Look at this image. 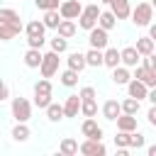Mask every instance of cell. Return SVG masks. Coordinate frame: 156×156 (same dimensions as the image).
Listing matches in <instances>:
<instances>
[{
    "label": "cell",
    "instance_id": "cell-9",
    "mask_svg": "<svg viewBox=\"0 0 156 156\" xmlns=\"http://www.w3.org/2000/svg\"><path fill=\"white\" fill-rule=\"evenodd\" d=\"M127 95H132V98H136V100H146V98H149V85H146L144 80H139V78H132V80L127 83Z\"/></svg>",
    "mask_w": 156,
    "mask_h": 156
},
{
    "label": "cell",
    "instance_id": "cell-31",
    "mask_svg": "<svg viewBox=\"0 0 156 156\" xmlns=\"http://www.w3.org/2000/svg\"><path fill=\"white\" fill-rule=\"evenodd\" d=\"M0 22H12V24H22L20 22V12L12 7H0Z\"/></svg>",
    "mask_w": 156,
    "mask_h": 156
},
{
    "label": "cell",
    "instance_id": "cell-41",
    "mask_svg": "<svg viewBox=\"0 0 156 156\" xmlns=\"http://www.w3.org/2000/svg\"><path fill=\"white\" fill-rule=\"evenodd\" d=\"M44 44H46L44 37H27V46H32V49H41Z\"/></svg>",
    "mask_w": 156,
    "mask_h": 156
},
{
    "label": "cell",
    "instance_id": "cell-4",
    "mask_svg": "<svg viewBox=\"0 0 156 156\" xmlns=\"http://www.w3.org/2000/svg\"><path fill=\"white\" fill-rule=\"evenodd\" d=\"M88 44H90L93 49H102V51H105V49L110 46V32L102 29L100 24L93 27V29L88 32Z\"/></svg>",
    "mask_w": 156,
    "mask_h": 156
},
{
    "label": "cell",
    "instance_id": "cell-47",
    "mask_svg": "<svg viewBox=\"0 0 156 156\" xmlns=\"http://www.w3.org/2000/svg\"><path fill=\"white\" fill-rule=\"evenodd\" d=\"M146 154H149V156H156V144H151V146L146 149Z\"/></svg>",
    "mask_w": 156,
    "mask_h": 156
},
{
    "label": "cell",
    "instance_id": "cell-5",
    "mask_svg": "<svg viewBox=\"0 0 156 156\" xmlns=\"http://www.w3.org/2000/svg\"><path fill=\"white\" fill-rule=\"evenodd\" d=\"M58 51H46L44 54V61H41V66H39V71H41V76L44 78H51V76H56L58 73Z\"/></svg>",
    "mask_w": 156,
    "mask_h": 156
},
{
    "label": "cell",
    "instance_id": "cell-43",
    "mask_svg": "<svg viewBox=\"0 0 156 156\" xmlns=\"http://www.w3.org/2000/svg\"><path fill=\"white\" fill-rule=\"evenodd\" d=\"M146 117H149V124H151V127H156V105H151V107H149Z\"/></svg>",
    "mask_w": 156,
    "mask_h": 156
},
{
    "label": "cell",
    "instance_id": "cell-32",
    "mask_svg": "<svg viewBox=\"0 0 156 156\" xmlns=\"http://www.w3.org/2000/svg\"><path fill=\"white\" fill-rule=\"evenodd\" d=\"M61 85H66V88H73V85H78V71H73V68H66L61 76Z\"/></svg>",
    "mask_w": 156,
    "mask_h": 156
},
{
    "label": "cell",
    "instance_id": "cell-27",
    "mask_svg": "<svg viewBox=\"0 0 156 156\" xmlns=\"http://www.w3.org/2000/svg\"><path fill=\"white\" fill-rule=\"evenodd\" d=\"M134 46L139 49V54H141V56H149V54H154V51H156V41H154L151 37H139Z\"/></svg>",
    "mask_w": 156,
    "mask_h": 156
},
{
    "label": "cell",
    "instance_id": "cell-15",
    "mask_svg": "<svg viewBox=\"0 0 156 156\" xmlns=\"http://www.w3.org/2000/svg\"><path fill=\"white\" fill-rule=\"evenodd\" d=\"M132 78H134V76H132L129 66L119 63L117 68H112V83H115V85H127V83H129Z\"/></svg>",
    "mask_w": 156,
    "mask_h": 156
},
{
    "label": "cell",
    "instance_id": "cell-12",
    "mask_svg": "<svg viewBox=\"0 0 156 156\" xmlns=\"http://www.w3.org/2000/svg\"><path fill=\"white\" fill-rule=\"evenodd\" d=\"M24 27L22 24H12V22H0V41H12Z\"/></svg>",
    "mask_w": 156,
    "mask_h": 156
},
{
    "label": "cell",
    "instance_id": "cell-33",
    "mask_svg": "<svg viewBox=\"0 0 156 156\" xmlns=\"http://www.w3.org/2000/svg\"><path fill=\"white\" fill-rule=\"evenodd\" d=\"M141 100H136V98H132V95H127L124 100H122V112H127V115H136L139 112V105Z\"/></svg>",
    "mask_w": 156,
    "mask_h": 156
},
{
    "label": "cell",
    "instance_id": "cell-19",
    "mask_svg": "<svg viewBox=\"0 0 156 156\" xmlns=\"http://www.w3.org/2000/svg\"><path fill=\"white\" fill-rule=\"evenodd\" d=\"M85 58H88V66L90 68H100V66H105V51L102 49H88L85 51Z\"/></svg>",
    "mask_w": 156,
    "mask_h": 156
},
{
    "label": "cell",
    "instance_id": "cell-28",
    "mask_svg": "<svg viewBox=\"0 0 156 156\" xmlns=\"http://www.w3.org/2000/svg\"><path fill=\"white\" fill-rule=\"evenodd\" d=\"M122 63V51H117L115 46H107L105 49V66L107 68H117Z\"/></svg>",
    "mask_w": 156,
    "mask_h": 156
},
{
    "label": "cell",
    "instance_id": "cell-3",
    "mask_svg": "<svg viewBox=\"0 0 156 156\" xmlns=\"http://www.w3.org/2000/svg\"><path fill=\"white\" fill-rule=\"evenodd\" d=\"M10 110H12L15 122H29V117H32V102L27 98H12Z\"/></svg>",
    "mask_w": 156,
    "mask_h": 156
},
{
    "label": "cell",
    "instance_id": "cell-1",
    "mask_svg": "<svg viewBox=\"0 0 156 156\" xmlns=\"http://www.w3.org/2000/svg\"><path fill=\"white\" fill-rule=\"evenodd\" d=\"M51 93H54V88H51V80L49 78H39L37 83H34V105L39 107V110H46L54 100H51Z\"/></svg>",
    "mask_w": 156,
    "mask_h": 156
},
{
    "label": "cell",
    "instance_id": "cell-7",
    "mask_svg": "<svg viewBox=\"0 0 156 156\" xmlns=\"http://www.w3.org/2000/svg\"><path fill=\"white\" fill-rule=\"evenodd\" d=\"M80 134L85 136V139H102V127L95 122V117H85L83 119V124H80Z\"/></svg>",
    "mask_w": 156,
    "mask_h": 156
},
{
    "label": "cell",
    "instance_id": "cell-48",
    "mask_svg": "<svg viewBox=\"0 0 156 156\" xmlns=\"http://www.w3.org/2000/svg\"><path fill=\"white\" fill-rule=\"evenodd\" d=\"M98 2H100V5H110L112 0H98Z\"/></svg>",
    "mask_w": 156,
    "mask_h": 156
},
{
    "label": "cell",
    "instance_id": "cell-6",
    "mask_svg": "<svg viewBox=\"0 0 156 156\" xmlns=\"http://www.w3.org/2000/svg\"><path fill=\"white\" fill-rule=\"evenodd\" d=\"M80 154L83 156H105L107 146L102 144V139H85V141H80Z\"/></svg>",
    "mask_w": 156,
    "mask_h": 156
},
{
    "label": "cell",
    "instance_id": "cell-30",
    "mask_svg": "<svg viewBox=\"0 0 156 156\" xmlns=\"http://www.w3.org/2000/svg\"><path fill=\"white\" fill-rule=\"evenodd\" d=\"M115 146H117V149H132V132L117 129V134H115Z\"/></svg>",
    "mask_w": 156,
    "mask_h": 156
},
{
    "label": "cell",
    "instance_id": "cell-46",
    "mask_svg": "<svg viewBox=\"0 0 156 156\" xmlns=\"http://www.w3.org/2000/svg\"><path fill=\"white\" fill-rule=\"evenodd\" d=\"M149 37H151V39H154V41H156V24H154V22H151V24H149Z\"/></svg>",
    "mask_w": 156,
    "mask_h": 156
},
{
    "label": "cell",
    "instance_id": "cell-18",
    "mask_svg": "<svg viewBox=\"0 0 156 156\" xmlns=\"http://www.w3.org/2000/svg\"><path fill=\"white\" fill-rule=\"evenodd\" d=\"M80 151V144L73 139V136H63L61 139V144H58V154L61 156H73V154H78Z\"/></svg>",
    "mask_w": 156,
    "mask_h": 156
},
{
    "label": "cell",
    "instance_id": "cell-13",
    "mask_svg": "<svg viewBox=\"0 0 156 156\" xmlns=\"http://www.w3.org/2000/svg\"><path fill=\"white\" fill-rule=\"evenodd\" d=\"M139 61H141V54H139L136 46H124V49H122V63H124V66L136 68Z\"/></svg>",
    "mask_w": 156,
    "mask_h": 156
},
{
    "label": "cell",
    "instance_id": "cell-8",
    "mask_svg": "<svg viewBox=\"0 0 156 156\" xmlns=\"http://www.w3.org/2000/svg\"><path fill=\"white\" fill-rule=\"evenodd\" d=\"M58 12L63 15V20H78L83 15V5L78 0H63L61 7H58Z\"/></svg>",
    "mask_w": 156,
    "mask_h": 156
},
{
    "label": "cell",
    "instance_id": "cell-16",
    "mask_svg": "<svg viewBox=\"0 0 156 156\" xmlns=\"http://www.w3.org/2000/svg\"><path fill=\"white\" fill-rule=\"evenodd\" d=\"M134 78H139V80H144L149 88H156V71H151V68H146L144 63H139L136 66V71H134Z\"/></svg>",
    "mask_w": 156,
    "mask_h": 156
},
{
    "label": "cell",
    "instance_id": "cell-24",
    "mask_svg": "<svg viewBox=\"0 0 156 156\" xmlns=\"http://www.w3.org/2000/svg\"><path fill=\"white\" fill-rule=\"evenodd\" d=\"M41 20H44V24H46V29H58V24H61V20H63V15H61L58 10H46Z\"/></svg>",
    "mask_w": 156,
    "mask_h": 156
},
{
    "label": "cell",
    "instance_id": "cell-45",
    "mask_svg": "<svg viewBox=\"0 0 156 156\" xmlns=\"http://www.w3.org/2000/svg\"><path fill=\"white\" fill-rule=\"evenodd\" d=\"M151 105H156V88H149V98H146Z\"/></svg>",
    "mask_w": 156,
    "mask_h": 156
},
{
    "label": "cell",
    "instance_id": "cell-21",
    "mask_svg": "<svg viewBox=\"0 0 156 156\" xmlns=\"http://www.w3.org/2000/svg\"><path fill=\"white\" fill-rule=\"evenodd\" d=\"M117 129H122V132H136V115L122 112L117 117Z\"/></svg>",
    "mask_w": 156,
    "mask_h": 156
},
{
    "label": "cell",
    "instance_id": "cell-38",
    "mask_svg": "<svg viewBox=\"0 0 156 156\" xmlns=\"http://www.w3.org/2000/svg\"><path fill=\"white\" fill-rule=\"evenodd\" d=\"M83 12H85V15H90V17H95V20H100V15H102L100 2H90V5H85V7H83Z\"/></svg>",
    "mask_w": 156,
    "mask_h": 156
},
{
    "label": "cell",
    "instance_id": "cell-49",
    "mask_svg": "<svg viewBox=\"0 0 156 156\" xmlns=\"http://www.w3.org/2000/svg\"><path fill=\"white\" fill-rule=\"evenodd\" d=\"M151 5H154V7H156V0H151Z\"/></svg>",
    "mask_w": 156,
    "mask_h": 156
},
{
    "label": "cell",
    "instance_id": "cell-26",
    "mask_svg": "<svg viewBox=\"0 0 156 156\" xmlns=\"http://www.w3.org/2000/svg\"><path fill=\"white\" fill-rule=\"evenodd\" d=\"M76 32H78L76 20H61V24H58V29H56V34H61V37H66V39L76 37Z\"/></svg>",
    "mask_w": 156,
    "mask_h": 156
},
{
    "label": "cell",
    "instance_id": "cell-11",
    "mask_svg": "<svg viewBox=\"0 0 156 156\" xmlns=\"http://www.w3.org/2000/svg\"><path fill=\"white\" fill-rule=\"evenodd\" d=\"M110 10L117 15V20H127V17H132V2L129 0H112L110 2Z\"/></svg>",
    "mask_w": 156,
    "mask_h": 156
},
{
    "label": "cell",
    "instance_id": "cell-25",
    "mask_svg": "<svg viewBox=\"0 0 156 156\" xmlns=\"http://www.w3.org/2000/svg\"><path fill=\"white\" fill-rule=\"evenodd\" d=\"M117 22H119V20H117V15H115L112 10H102V15H100V20H98V24H100L102 29H107V32L115 29Z\"/></svg>",
    "mask_w": 156,
    "mask_h": 156
},
{
    "label": "cell",
    "instance_id": "cell-44",
    "mask_svg": "<svg viewBox=\"0 0 156 156\" xmlns=\"http://www.w3.org/2000/svg\"><path fill=\"white\" fill-rule=\"evenodd\" d=\"M0 95H2L0 100H7V98H10V85H7V83H2V90H0Z\"/></svg>",
    "mask_w": 156,
    "mask_h": 156
},
{
    "label": "cell",
    "instance_id": "cell-20",
    "mask_svg": "<svg viewBox=\"0 0 156 156\" xmlns=\"http://www.w3.org/2000/svg\"><path fill=\"white\" fill-rule=\"evenodd\" d=\"M80 105H83L80 95H68V98H66V102H63L66 117H78V112H80Z\"/></svg>",
    "mask_w": 156,
    "mask_h": 156
},
{
    "label": "cell",
    "instance_id": "cell-37",
    "mask_svg": "<svg viewBox=\"0 0 156 156\" xmlns=\"http://www.w3.org/2000/svg\"><path fill=\"white\" fill-rule=\"evenodd\" d=\"M61 2H63V0H34V5H37L41 12H46V10H58Z\"/></svg>",
    "mask_w": 156,
    "mask_h": 156
},
{
    "label": "cell",
    "instance_id": "cell-39",
    "mask_svg": "<svg viewBox=\"0 0 156 156\" xmlns=\"http://www.w3.org/2000/svg\"><path fill=\"white\" fill-rule=\"evenodd\" d=\"M78 95H80V100H95V98H98V93H95V88H93V85L80 88V90H78Z\"/></svg>",
    "mask_w": 156,
    "mask_h": 156
},
{
    "label": "cell",
    "instance_id": "cell-14",
    "mask_svg": "<svg viewBox=\"0 0 156 156\" xmlns=\"http://www.w3.org/2000/svg\"><path fill=\"white\" fill-rule=\"evenodd\" d=\"M22 61H24V66L27 68H39L41 66V61H44V54H41V49H27L24 51V56H22Z\"/></svg>",
    "mask_w": 156,
    "mask_h": 156
},
{
    "label": "cell",
    "instance_id": "cell-35",
    "mask_svg": "<svg viewBox=\"0 0 156 156\" xmlns=\"http://www.w3.org/2000/svg\"><path fill=\"white\" fill-rule=\"evenodd\" d=\"M78 27H80V29H85V32H90V29H93V27H98V20H95V17H90V15H85V12H83V15H80V17H78Z\"/></svg>",
    "mask_w": 156,
    "mask_h": 156
},
{
    "label": "cell",
    "instance_id": "cell-10",
    "mask_svg": "<svg viewBox=\"0 0 156 156\" xmlns=\"http://www.w3.org/2000/svg\"><path fill=\"white\" fill-rule=\"evenodd\" d=\"M122 115V102L119 100H105L102 102V117L110 122H117V117Z\"/></svg>",
    "mask_w": 156,
    "mask_h": 156
},
{
    "label": "cell",
    "instance_id": "cell-34",
    "mask_svg": "<svg viewBox=\"0 0 156 156\" xmlns=\"http://www.w3.org/2000/svg\"><path fill=\"white\" fill-rule=\"evenodd\" d=\"M49 46H51L54 51H58V54H66V51H68V39L61 37V34H56V37L49 41Z\"/></svg>",
    "mask_w": 156,
    "mask_h": 156
},
{
    "label": "cell",
    "instance_id": "cell-17",
    "mask_svg": "<svg viewBox=\"0 0 156 156\" xmlns=\"http://www.w3.org/2000/svg\"><path fill=\"white\" fill-rule=\"evenodd\" d=\"M66 66L80 73V71L88 66V58H85V54H80V51H71V54H68V58H66Z\"/></svg>",
    "mask_w": 156,
    "mask_h": 156
},
{
    "label": "cell",
    "instance_id": "cell-36",
    "mask_svg": "<svg viewBox=\"0 0 156 156\" xmlns=\"http://www.w3.org/2000/svg\"><path fill=\"white\" fill-rule=\"evenodd\" d=\"M80 112H83V117H95L98 115V102L95 100H83Z\"/></svg>",
    "mask_w": 156,
    "mask_h": 156
},
{
    "label": "cell",
    "instance_id": "cell-29",
    "mask_svg": "<svg viewBox=\"0 0 156 156\" xmlns=\"http://www.w3.org/2000/svg\"><path fill=\"white\" fill-rule=\"evenodd\" d=\"M29 136H32V132H29L27 122H17V124L12 127V139H15V141H27Z\"/></svg>",
    "mask_w": 156,
    "mask_h": 156
},
{
    "label": "cell",
    "instance_id": "cell-42",
    "mask_svg": "<svg viewBox=\"0 0 156 156\" xmlns=\"http://www.w3.org/2000/svg\"><path fill=\"white\" fill-rule=\"evenodd\" d=\"M141 63H144L146 68L156 71V51H154V54H149V56H141Z\"/></svg>",
    "mask_w": 156,
    "mask_h": 156
},
{
    "label": "cell",
    "instance_id": "cell-22",
    "mask_svg": "<svg viewBox=\"0 0 156 156\" xmlns=\"http://www.w3.org/2000/svg\"><path fill=\"white\" fill-rule=\"evenodd\" d=\"M44 32H46L44 20H29L27 27H24V34L27 37H44Z\"/></svg>",
    "mask_w": 156,
    "mask_h": 156
},
{
    "label": "cell",
    "instance_id": "cell-40",
    "mask_svg": "<svg viewBox=\"0 0 156 156\" xmlns=\"http://www.w3.org/2000/svg\"><path fill=\"white\" fill-rule=\"evenodd\" d=\"M144 144H146L144 134H139V132H132V149H144Z\"/></svg>",
    "mask_w": 156,
    "mask_h": 156
},
{
    "label": "cell",
    "instance_id": "cell-23",
    "mask_svg": "<svg viewBox=\"0 0 156 156\" xmlns=\"http://www.w3.org/2000/svg\"><path fill=\"white\" fill-rule=\"evenodd\" d=\"M44 112H46V119H49V122H61V119H66V110H63V105H58V102H51Z\"/></svg>",
    "mask_w": 156,
    "mask_h": 156
},
{
    "label": "cell",
    "instance_id": "cell-2",
    "mask_svg": "<svg viewBox=\"0 0 156 156\" xmlns=\"http://www.w3.org/2000/svg\"><path fill=\"white\" fill-rule=\"evenodd\" d=\"M154 5L151 2H136V7L132 10V22L136 27H149L151 20H154Z\"/></svg>",
    "mask_w": 156,
    "mask_h": 156
}]
</instances>
